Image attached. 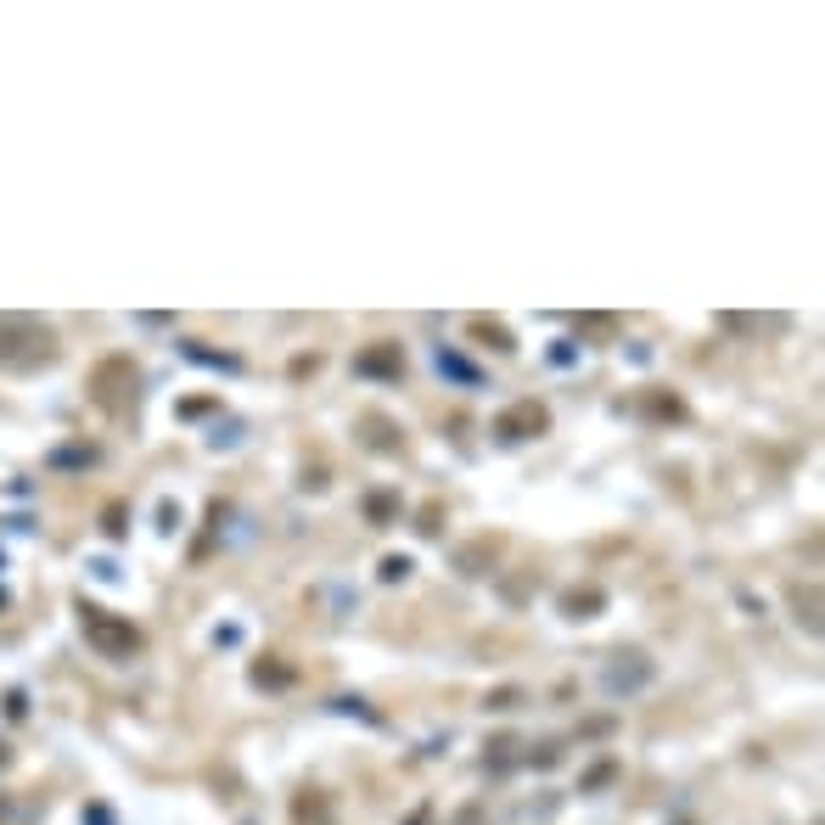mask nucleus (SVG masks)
<instances>
[{
    "label": "nucleus",
    "mask_w": 825,
    "mask_h": 825,
    "mask_svg": "<svg viewBox=\"0 0 825 825\" xmlns=\"http://www.w3.org/2000/svg\"><path fill=\"white\" fill-rule=\"evenodd\" d=\"M438 517H444V506H438V500H432V506H427V511H421V522H416V528H421V533H438Z\"/></svg>",
    "instance_id": "obj_24"
},
{
    "label": "nucleus",
    "mask_w": 825,
    "mask_h": 825,
    "mask_svg": "<svg viewBox=\"0 0 825 825\" xmlns=\"http://www.w3.org/2000/svg\"><path fill=\"white\" fill-rule=\"evenodd\" d=\"M601 607H607V590H595V584L562 590V612H568V618H595Z\"/></svg>",
    "instance_id": "obj_11"
},
{
    "label": "nucleus",
    "mask_w": 825,
    "mask_h": 825,
    "mask_svg": "<svg viewBox=\"0 0 825 825\" xmlns=\"http://www.w3.org/2000/svg\"><path fill=\"white\" fill-rule=\"evenodd\" d=\"M79 629H84V640H90V652L108 658V663H130V658L141 652V629H135L130 618H113V612L96 607V601H79Z\"/></svg>",
    "instance_id": "obj_2"
},
{
    "label": "nucleus",
    "mask_w": 825,
    "mask_h": 825,
    "mask_svg": "<svg viewBox=\"0 0 825 825\" xmlns=\"http://www.w3.org/2000/svg\"><path fill=\"white\" fill-rule=\"evenodd\" d=\"M658 680V663L640 652V646H629V652H612L607 658V669H601V691L607 696H640Z\"/></svg>",
    "instance_id": "obj_4"
},
{
    "label": "nucleus",
    "mask_w": 825,
    "mask_h": 825,
    "mask_svg": "<svg viewBox=\"0 0 825 825\" xmlns=\"http://www.w3.org/2000/svg\"><path fill=\"white\" fill-rule=\"evenodd\" d=\"M359 427H365V449H377V455L405 449V438H394V421H388V416H377V410H365V416H359Z\"/></svg>",
    "instance_id": "obj_9"
},
{
    "label": "nucleus",
    "mask_w": 825,
    "mask_h": 825,
    "mask_svg": "<svg viewBox=\"0 0 825 825\" xmlns=\"http://www.w3.org/2000/svg\"><path fill=\"white\" fill-rule=\"evenodd\" d=\"M495 432L500 438H544L550 432V405H539V399H517V405H506L500 416H495Z\"/></svg>",
    "instance_id": "obj_5"
},
{
    "label": "nucleus",
    "mask_w": 825,
    "mask_h": 825,
    "mask_svg": "<svg viewBox=\"0 0 825 825\" xmlns=\"http://www.w3.org/2000/svg\"><path fill=\"white\" fill-rule=\"evenodd\" d=\"M7 814H12V797H7V792H0V819H7Z\"/></svg>",
    "instance_id": "obj_25"
},
{
    "label": "nucleus",
    "mask_w": 825,
    "mask_h": 825,
    "mask_svg": "<svg viewBox=\"0 0 825 825\" xmlns=\"http://www.w3.org/2000/svg\"><path fill=\"white\" fill-rule=\"evenodd\" d=\"M792 607H797V623L819 634V584H792Z\"/></svg>",
    "instance_id": "obj_12"
},
{
    "label": "nucleus",
    "mask_w": 825,
    "mask_h": 825,
    "mask_svg": "<svg viewBox=\"0 0 825 825\" xmlns=\"http://www.w3.org/2000/svg\"><path fill=\"white\" fill-rule=\"evenodd\" d=\"M517 702H522V691H511V685H506V691H489V696H483V707H489V713H511Z\"/></svg>",
    "instance_id": "obj_17"
},
{
    "label": "nucleus",
    "mask_w": 825,
    "mask_h": 825,
    "mask_svg": "<svg viewBox=\"0 0 825 825\" xmlns=\"http://www.w3.org/2000/svg\"><path fill=\"white\" fill-rule=\"evenodd\" d=\"M359 511H365V522H371V528H394L399 511H405V500H399V489H371V495L359 500Z\"/></svg>",
    "instance_id": "obj_7"
},
{
    "label": "nucleus",
    "mask_w": 825,
    "mask_h": 825,
    "mask_svg": "<svg viewBox=\"0 0 825 825\" xmlns=\"http://www.w3.org/2000/svg\"><path fill=\"white\" fill-rule=\"evenodd\" d=\"M62 354V337L40 315H0V371H40Z\"/></svg>",
    "instance_id": "obj_1"
},
{
    "label": "nucleus",
    "mask_w": 825,
    "mask_h": 825,
    "mask_svg": "<svg viewBox=\"0 0 825 825\" xmlns=\"http://www.w3.org/2000/svg\"><path fill=\"white\" fill-rule=\"evenodd\" d=\"M354 377H371V383H399L405 377V348L399 343H365L354 354Z\"/></svg>",
    "instance_id": "obj_6"
},
{
    "label": "nucleus",
    "mask_w": 825,
    "mask_h": 825,
    "mask_svg": "<svg viewBox=\"0 0 825 825\" xmlns=\"http://www.w3.org/2000/svg\"><path fill=\"white\" fill-rule=\"evenodd\" d=\"M489 764H495V770L522 764V758H517V742H511V736H495V742H489Z\"/></svg>",
    "instance_id": "obj_14"
},
{
    "label": "nucleus",
    "mask_w": 825,
    "mask_h": 825,
    "mask_svg": "<svg viewBox=\"0 0 825 825\" xmlns=\"http://www.w3.org/2000/svg\"><path fill=\"white\" fill-rule=\"evenodd\" d=\"M90 461H96V449H57V467H90Z\"/></svg>",
    "instance_id": "obj_19"
},
{
    "label": "nucleus",
    "mask_w": 825,
    "mask_h": 825,
    "mask_svg": "<svg viewBox=\"0 0 825 825\" xmlns=\"http://www.w3.org/2000/svg\"><path fill=\"white\" fill-rule=\"evenodd\" d=\"M253 680H258V685H287V680H293V669H269V663H258V669H253Z\"/></svg>",
    "instance_id": "obj_21"
},
{
    "label": "nucleus",
    "mask_w": 825,
    "mask_h": 825,
    "mask_svg": "<svg viewBox=\"0 0 825 825\" xmlns=\"http://www.w3.org/2000/svg\"><path fill=\"white\" fill-rule=\"evenodd\" d=\"M646 416L652 421H685V405L674 394H646Z\"/></svg>",
    "instance_id": "obj_13"
},
{
    "label": "nucleus",
    "mask_w": 825,
    "mask_h": 825,
    "mask_svg": "<svg viewBox=\"0 0 825 825\" xmlns=\"http://www.w3.org/2000/svg\"><path fill=\"white\" fill-rule=\"evenodd\" d=\"M135 394H141V371H135L130 354H113L90 371V399H96V410H108L113 421H124L135 410Z\"/></svg>",
    "instance_id": "obj_3"
},
{
    "label": "nucleus",
    "mask_w": 825,
    "mask_h": 825,
    "mask_svg": "<svg viewBox=\"0 0 825 825\" xmlns=\"http://www.w3.org/2000/svg\"><path fill=\"white\" fill-rule=\"evenodd\" d=\"M432 359H438V371H444V377H455L461 388H483V371H478L472 359H461L455 348H444V343H438V354H432Z\"/></svg>",
    "instance_id": "obj_10"
},
{
    "label": "nucleus",
    "mask_w": 825,
    "mask_h": 825,
    "mask_svg": "<svg viewBox=\"0 0 825 825\" xmlns=\"http://www.w3.org/2000/svg\"><path fill=\"white\" fill-rule=\"evenodd\" d=\"M102 528H108V533L119 539V533H124V506H108V517H102Z\"/></svg>",
    "instance_id": "obj_23"
},
{
    "label": "nucleus",
    "mask_w": 825,
    "mask_h": 825,
    "mask_svg": "<svg viewBox=\"0 0 825 825\" xmlns=\"http://www.w3.org/2000/svg\"><path fill=\"white\" fill-rule=\"evenodd\" d=\"M410 568H416L410 557H383V573H377V579H383V584H405V579H410Z\"/></svg>",
    "instance_id": "obj_16"
},
{
    "label": "nucleus",
    "mask_w": 825,
    "mask_h": 825,
    "mask_svg": "<svg viewBox=\"0 0 825 825\" xmlns=\"http://www.w3.org/2000/svg\"><path fill=\"white\" fill-rule=\"evenodd\" d=\"M467 332L483 343V348H495V354H517V337H511V326L506 320H489V315H472L467 320Z\"/></svg>",
    "instance_id": "obj_8"
},
{
    "label": "nucleus",
    "mask_w": 825,
    "mask_h": 825,
    "mask_svg": "<svg viewBox=\"0 0 825 825\" xmlns=\"http://www.w3.org/2000/svg\"><path fill=\"white\" fill-rule=\"evenodd\" d=\"M461 573H483V544L461 550Z\"/></svg>",
    "instance_id": "obj_22"
},
{
    "label": "nucleus",
    "mask_w": 825,
    "mask_h": 825,
    "mask_svg": "<svg viewBox=\"0 0 825 825\" xmlns=\"http://www.w3.org/2000/svg\"><path fill=\"white\" fill-rule=\"evenodd\" d=\"M612 775H618V764H612V758H607V764H595V770H590V775H584V781H579V792H601V786H607V781H612Z\"/></svg>",
    "instance_id": "obj_18"
},
{
    "label": "nucleus",
    "mask_w": 825,
    "mask_h": 825,
    "mask_svg": "<svg viewBox=\"0 0 825 825\" xmlns=\"http://www.w3.org/2000/svg\"><path fill=\"white\" fill-rule=\"evenodd\" d=\"M186 354H192L197 365H225V371H242L236 354H214V348H197V343H186Z\"/></svg>",
    "instance_id": "obj_15"
},
{
    "label": "nucleus",
    "mask_w": 825,
    "mask_h": 825,
    "mask_svg": "<svg viewBox=\"0 0 825 825\" xmlns=\"http://www.w3.org/2000/svg\"><path fill=\"white\" fill-rule=\"evenodd\" d=\"M557 758H562V742H539V753H528L522 764H539V770H550Z\"/></svg>",
    "instance_id": "obj_20"
}]
</instances>
